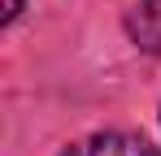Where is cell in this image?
Wrapping results in <instances>:
<instances>
[{
  "mask_svg": "<svg viewBox=\"0 0 161 156\" xmlns=\"http://www.w3.org/2000/svg\"><path fill=\"white\" fill-rule=\"evenodd\" d=\"M61 156H161L153 143H144L139 134H122V130H113V134H92V139H83L74 143L70 152Z\"/></svg>",
  "mask_w": 161,
  "mask_h": 156,
  "instance_id": "6da1fadb",
  "label": "cell"
},
{
  "mask_svg": "<svg viewBox=\"0 0 161 156\" xmlns=\"http://www.w3.org/2000/svg\"><path fill=\"white\" fill-rule=\"evenodd\" d=\"M126 30L144 52H161V0H139L126 18Z\"/></svg>",
  "mask_w": 161,
  "mask_h": 156,
  "instance_id": "7a4b0ae2",
  "label": "cell"
},
{
  "mask_svg": "<svg viewBox=\"0 0 161 156\" xmlns=\"http://www.w3.org/2000/svg\"><path fill=\"white\" fill-rule=\"evenodd\" d=\"M22 4H26V0H4V13H0V22L9 26L13 18H18V13H22Z\"/></svg>",
  "mask_w": 161,
  "mask_h": 156,
  "instance_id": "3957f363",
  "label": "cell"
}]
</instances>
